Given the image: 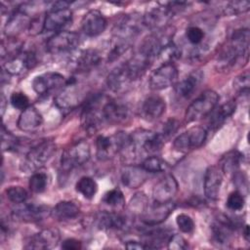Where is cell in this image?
<instances>
[{
	"mask_svg": "<svg viewBox=\"0 0 250 250\" xmlns=\"http://www.w3.org/2000/svg\"><path fill=\"white\" fill-rule=\"evenodd\" d=\"M43 123L42 114L32 105L21 111L18 119V127L23 132H34Z\"/></svg>",
	"mask_w": 250,
	"mask_h": 250,
	"instance_id": "4316f807",
	"label": "cell"
},
{
	"mask_svg": "<svg viewBox=\"0 0 250 250\" xmlns=\"http://www.w3.org/2000/svg\"><path fill=\"white\" fill-rule=\"evenodd\" d=\"M97 224L101 229H120L126 225V219L114 212H101L97 216Z\"/></svg>",
	"mask_w": 250,
	"mask_h": 250,
	"instance_id": "4dcf8cb0",
	"label": "cell"
},
{
	"mask_svg": "<svg viewBox=\"0 0 250 250\" xmlns=\"http://www.w3.org/2000/svg\"><path fill=\"white\" fill-rule=\"evenodd\" d=\"M106 19L98 10L88 11L81 21L82 31L89 37H95L102 34L106 28Z\"/></svg>",
	"mask_w": 250,
	"mask_h": 250,
	"instance_id": "44dd1931",
	"label": "cell"
},
{
	"mask_svg": "<svg viewBox=\"0 0 250 250\" xmlns=\"http://www.w3.org/2000/svg\"><path fill=\"white\" fill-rule=\"evenodd\" d=\"M147 173L142 166L126 165L121 170V182L129 188H140L147 179Z\"/></svg>",
	"mask_w": 250,
	"mask_h": 250,
	"instance_id": "d4e9b609",
	"label": "cell"
},
{
	"mask_svg": "<svg viewBox=\"0 0 250 250\" xmlns=\"http://www.w3.org/2000/svg\"><path fill=\"white\" fill-rule=\"evenodd\" d=\"M10 103L15 108L21 111L30 105L27 96L22 92H14L10 97Z\"/></svg>",
	"mask_w": 250,
	"mask_h": 250,
	"instance_id": "ee69618b",
	"label": "cell"
},
{
	"mask_svg": "<svg viewBox=\"0 0 250 250\" xmlns=\"http://www.w3.org/2000/svg\"><path fill=\"white\" fill-rule=\"evenodd\" d=\"M75 188L85 198L92 199L98 191V185L93 178L85 176L78 180V182L76 183Z\"/></svg>",
	"mask_w": 250,
	"mask_h": 250,
	"instance_id": "836d02e7",
	"label": "cell"
},
{
	"mask_svg": "<svg viewBox=\"0 0 250 250\" xmlns=\"http://www.w3.org/2000/svg\"><path fill=\"white\" fill-rule=\"evenodd\" d=\"M203 78V73L200 70H193L176 86V93L179 97L187 99L190 97L197 89Z\"/></svg>",
	"mask_w": 250,
	"mask_h": 250,
	"instance_id": "83f0119b",
	"label": "cell"
},
{
	"mask_svg": "<svg viewBox=\"0 0 250 250\" xmlns=\"http://www.w3.org/2000/svg\"><path fill=\"white\" fill-rule=\"evenodd\" d=\"M97 157L100 160H108L116 153L129 150L132 152L131 135L118 132L111 136H99L96 140Z\"/></svg>",
	"mask_w": 250,
	"mask_h": 250,
	"instance_id": "7a4b0ae2",
	"label": "cell"
},
{
	"mask_svg": "<svg viewBox=\"0 0 250 250\" xmlns=\"http://www.w3.org/2000/svg\"><path fill=\"white\" fill-rule=\"evenodd\" d=\"M250 33L248 28H239L233 31L229 44L223 49L218 58V66L226 69L236 64L239 61L248 59Z\"/></svg>",
	"mask_w": 250,
	"mask_h": 250,
	"instance_id": "6da1fadb",
	"label": "cell"
},
{
	"mask_svg": "<svg viewBox=\"0 0 250 250\" xmlns=\"http://www.w3.org/2000/svg\"><path fill=\"white\" fill-rule=\"evenodd\" d=\"M103 117L104 122H107L109 124H120L129 118V109L123 104L106 99L103 106Z\"/></svg>",
	"mask_w": 250,
	"mask_h": 250,
	"instance_id": "603a6c76",
	"label": "cell"
},
{
	"mask_svg": "<svg viewBox=\"0 0 250 250\" xmlns=\"http://www.w3.org/2000/svg\"><path fill=\"white\" fill-rule=\"evenodd\" d=\"M102 57L95 49L80 50L72 56L69 65L74 71L86 72L95 68L101 62Z\"/></svg>",
	"mask_w": 250,
	"mask_h": 250,
	"instance_id": "e0dca14e",
	"label": "cell"
},
{
	"mask_svg": "<svg viewBox=\"0 0 250 250\" xmlns=\"http://www.w3.org/2000/svg\"><path fill=\"white\" fill-rule=\"evenodd\" d=\"M181 57V49L172 41L167 42L161 48L157 58L162 62V63H173L174 61Z\"/></svg>",
	"mask_w": 250,
	"mask_h": 250,
	"instance_id": "e575fe53",
	"label": "cell"
},
{
	"mask_svg": "<svg viewBox=\"0 0 250 250\" xmlns=\"http://www.w3.org/2000/svg\"><path fill=\"white\" fill-rule=\"evenodd\" d=\"M62 248L65 250H78L81 248V242L74 238H67L62 242Z\"/></svg>",
	"mask_w": 250,
	"mask_h": 250,
	"instance_id": "681fc988",
	"label": "cell"
},
{
	"mask_svg": "<svg viewBox=\"0 0 250 250\" xmlns=\"http://www.w3.org/2000/svg\"><path fill=\"white\" fill-rule=\"evenodd\" d=\"M84 93L79 88L75 80H68L62 91L56 97V104L62 109H71L83 100Z\"/></svg>",
	"mask_w": 250,
	"mask_h": 250,
	"instance_id": "ac0fdd59",
	"label": "cell"
},
{
	"mask_svg": "<svg viewBox=\"0 0 250 250\" xmlns=\"http://www.w3.org/2000/svg\"><path fill=\"white\" fill-rule=\"evenodd\" d=\"M242 154L238 150H230L227 152L220 160V169L225 174L235 173L240 166Z\"/></svg>",
	"mask_w": 250,
	"mask_h": 250,
	"instance_id": "d6a6232c",
	"label": "cell"
},
{
	"mask_svg": "<svg viewBox=\"0 0 250 250\" xmlns=\"http://www.w3.org/2000/svg\"><path fill=\"white\" fill-rule=\"evenodd\" d=\"M178 78V69L174 63H162L150 75L149 86L152 90H163L172 86Z\"/></svg>",
	"mask_w": 250,
	"mask_h": 250,
	"instance_id": "4fadbf2b",
	"label": "cell"
},
{
	"mask_svg": "<svg viewBox=\"0 0 250 250\" xmlns=\"http://www.w3.org/2000/svg\"><path fill=\"white\" fill-rule=\"evenodd\" d=\"M236 104L233 101H229L228 103L223 104L220 105L215 111H212V115L209 120V129L210 130H217L220 128L225 121L230 117L233 112L235 111Z\"/></svg>",
	"mask_w": 250,
	"mask_h": 250,
	"instance_id": "f1b7e54d",
	"label": "cell"
},
{
	"mask_svg": "<svg viewBox=\"0 0 250 250\" xmlns=\"http://www.w3.org/2000/svg\"><path fill=\"white\" fill-rule=\"evenodd\" d=\"M219 95L214 90L203 91L187 108L185 113L186 122H193L209 115L216 107Z\"/></svg>",
	"mask_w": 250,
	"mask_h": 250,
	"instance_id": "277c9868",
	"label": "cell"
},
{
	"mask_svg": "<svg viewBox=\"0 0 250 250\" xmlns=\"http://www.w3.org/2000/svg\"><path fill=\"white\" fill-rule=\"evenodd\" d=\"M52 215V209L47 205L22 204L13 210V216L26 223H37Z\"/></svg>",
	"mask_w": 250,
	"mask_h": 250,
	"instance_id": "9a60e30c",
	"label": "cell"
},
{
	"mask_svg": "<svg viewBox=\"0 0 250 250\" xmlns=\"http://www.w3.org/2000/svg\"><path fill=\"white\" fill-rule=\"evenodd\" d=\"M147 173L163 172L168 168V164L156 155L146 157L141 165Z\"/></svg>",
	"mask_w": 250,
	"mask_h": 250,
	"instance_id": "d590c367",
	"label": "cell"
},
{
	"mask_svg": "<svg viewBox=\"0 0 250 250\" xmlns=\"http://www.w3.org/2000/svg\"><path fill=\"white\" fill-rule=\"evenodd\" d=\"M250 8L249 1H231L227 3L224 8V14L227 16H237L246 13Z\"/></svg>",
	"mask_w": 250,
	"mask_h": 250,
	"instance_id": "ab89813d",
	"label": "cell"
},
{
	"mask_svg": "<svg viewBox=\"0 0 250 250\" xmlns=\"http://www.w3.org/2000/svg\"><path fill=\"white\" fill-rule=\"evenodd\" d=\"M206 138L207 131L203 127L193 126L177 136L173 142V146L180 152H188L200 147Z\"/></svg>",
	"mask_w": 250,
	"mask_h": 250,
	"instance_id": "9c48e42d",
	"label": "cell"
},
{
	"mask_svg": "<svg viewBox=\"0 0 250 250\" xmlns=\"http://www.w3.org/2000/svg\"><path fill=\"white\" fill-rule=\"evenodd\" d=\"M125 247L130 250H145L148 249L147 246L141 241H136V240H129L125 243Z\"/></svg>",
	"mask_w": 250,
	"mask_h": 250,
	"instance_id": "f907efd6",
	"label": "cell"
},
{
	"mask_svg": "<svg viewBox=\"0 0 250 250\" xmlns=\"http://www.w3.org/2000/svg\"><path fill=\"white\" fill-rule=\"evenodd\" d=\"M60 241V232L56 229H45L32 235L27 242V249H52Z\"/></svg>",
	"mask_w": 250,
	"mask_h": 250,
	"instance_id": "7402d4cb",
	"label": "cell"
},
{
	"mask_svg": "<svg viewBox=\"0 0 250 250\" xmlns=\"http://www.w3.org/2000/svg\"><path fill=\"white\" fill-rule=\"evenodd\" d=\"M175 15L168 3L152 7L143 16L144 25L150 29H160L166 26Z\"/></svg>",
	"mask_w": 250,
	"mask_h": 250,
	"instance_id": "8fae6325",
	"label": "cell"
},
{
	"mask_svg": "<svg viewBox=\"0 0 250 250\" xmlns=\"http://www.w3.org/2000/svg\"><path fill=\"white\" fill-rule=\"evenodd\" d=\"M186 36H187V39L188 40V42L192 45H198L202 42V40L204 39V36H205V33L203 31L202 28H200L199 26H196V25H192V26H189L188 29H187V32H186Z\"/></svg>",
	"mask_w": 250,
	"mask_h": 250,
	"instance_id": "f6af8a7d",
	"label": "cell"
},
{
	"mask_svg": "<svg viewBox=\"0 0 250 250\" xmlns=\"http://www.w3.org/2000/svg\"><path fill=\"white\" fill-rule=\"evenodd\" d=\"M72 21V11L67 2H56L47 12L43 21V32H59Z\"/></svg>",
	"mask_w": 250,
	"mask_h": 250,
	"instance_id": "5b68a950",
	"label": "cell"
},
{
	"mask_svg": "<svg viewBox=\"0 0 250 250\" xmlns=\"http://www.w3.org/2000/svg\"><path fill=\"white\" fill-rule=\"evenodd\" d=\"M144 26L143 16L139 14H127L123 16L114 26V40L129 45Z\"/></svg>",
	"mask_w": 250,
	"mask_h": 250,
	"instance_id": "52a82bcc",
	"label": "cell"
},
{
	"mask_svg": "<svg viewBox=\"0 0 250 250\" xmlns=\"http://www.w3.org/2000/svg\"><path fill=\"white\" fill-rule=\"evenodd\" d=\"M4 110H5V98L2 95V114L4 113Z\"/></svg>",
	"mask_w": 250,
	"mask_h": 250,
	"instance_id": "f5cc1de1",
	"label": "cell"
},
{
	"mask_svg": "<svg viewBox=\"0 0 250 250\" xmlns=\"http://www.w3.org/2000/svg\"><path fill=\"white\" fill-rule=\"evenodd\" d=\"M104 202L111 207H121L125 204L124 194L119 188H112L104 194Z\"/></svg>",
	"mask_w": 250,
	"mask_h": 250,
	"instance_id": "60d3db41",
	"label": "cell"
},
{
	"mask_svg": "<svg viewBox=\"0 0 250 250\" xmlns=\"http://www.w3.org/2000/svg\"><path fill=\"white\" fill-rule=\"evenodd\" d=\"M25 24L29 25V23H27L26 14L20 9H17L11 13L8 18L5 25V34L7 37H15V35L20 32L21 29L24 28Z\"/></svg>",
	"mask_w": 250,
	"mask_h": 250,
	"instance_id": "1f68e13d",
	"label": "cell"
},
{
	"mask_svg": "<svg viewBox=\"0 0 250 250\" xmlns=\"http://www.w3.org/2000/svg\"><path fill=\"white\" fill-rule=\"evenodd\" d=\"M136 81L126 62L112 69L106 77V85L108 89L115 93L126 91L132 82Z\"/></svg>",
	"mask_w": 250,
	"mask_h": 250,
	"instance_id": "2e32d148",
	"label": "cell"
},
{
	"mask_svg": "<svg viewBox=\"0 0 250 250\" xmlns=\"http://www.w3.org/2000/svg\"><path fill=\"white\" fill-rule=\"evenodd\" d=\"M249 72L245 71L235 77L233 81V88L238 92L242 94H248L249 92Z\"/></svg>",
	"mask_w": 250,
	"mask_h": 250,
	"instance_id": "bcb514c9",
	"label": "cell"
},
{
	"mask_svg": "<svg viewBox=\"0 0 250 250\" xmlns=\"http://www.w3.org/2000/svg\"><path fill=\"white\" fill-rule=\"evenodd\" d=\"M47 184H48L47 175L45 173L36 172L30 177L28 186L31 191L35 193H41L46 189Z\"/></svg>",
	"mask_w": 250,
	"mask_h": 250,
	"instance_id": "74e56055",
	"label": "cell"
},
{
	"mask_svg": "<svg viewBox=\"0 0 250 250\" xmlns=\"http://www.w3.org/2000/svg\"><path fill=\"white\" fill-rule=\"evenodd\" d=\"M178 126H179V124L176 119H169L165 123L161 134L165 137V139H168L170 136H172L177 131Z\"/></svg>",
	"mask_w": 250,
	"mask_h": 250,
	"instance_id": "c3c4849f",
	"label": "cell"
},
{
	"mask_svg": "<svg viewBox=\"0 0 250 250\" xmlns=\"http://www.w3.org/2000/svg\"><path fill=\"white\" fill-rule=\"evenodd\" d=\"M167 247L171 250H184L188 247V242L180 234H171L168 241Z\"/></svg>",
	"mask_w": 250,
	"mask_h": 250,
	"instance_id": "7dc6e473",
	"label": "cell"
},
{
	"mask_svg": "<svg viewBox=\"0 0 250 250\" xmlns=\"http://www.w3.org/2000/svg\"><path fill=\"white\" fill-rule=\"evenodd\" d=\"M106 99L103 94H96L84 103L81 112V124L89 133L96 132L104 122L103 106Z\"/></svg>",
	"mask_w": 250,
	"mask_h": 250,
	"instance_id": "3957f363",
	"label": "cell"
},
{
	"mask_svg": "<svg viewBox=\"0 0 250 250\" xmlns=\"http://www.w3.org/2000/svg\"><path fill=\"white\" fill-rule=\"evenodd\" d=\"M227 207L231 211H239L243 209L245 205V199L243 193L238 190L232 191L229 193L227 199Z\"/></svg>",
	"mask_w": 250,
	"mask_h": 250,
	"instance_id": "b9f144b4",
	"label": "cell"
},
{
	"mask_svg": "<svg viewBox=\"0 0 250 250\" xmlns=\"http://www.w3.org/2000/svg\"><path fill=\"white\" fill-rule=\"evenodd\" d=\"M91 155L90 146L86 141H79L66 148L61 158V166L63 170L69 171L85 164Z\"/></svg>",
	"mask_w": 250,
	"mask_h": 250,
	"instance_id": "ba28073f",
	"label": "cell"
},
{
	"mask_svg": "<svg viewBox=\"0 0 250 250\" xmlns=\"http://www.w3.org/2000/svg\"><path fill=\"white\" fill-rule=\"evenodd\" d=\"M175 209V203L169 202H154L147 204L142 212V221L146 226H157L164 222L166 218Z\"/></svg>",
	"mask_w": 250,
	"mask_h": 250,
	"instance_id": "7c38bea8",
	"label": "cell"
},
{
	"mask_svg": "<svg viewBox=\"0 0 250 250\" xmlns=\"http://www.w3.org/2000/svg\"><path fill=\"white\" fill-rule=\"evenodd\" d=\"M165 101L159 96H150L145 100L141 107V115L147 121L159 118L165 111Z\"/></svg>",
	"mask_w": 250,
	"mask_h": 250,
	"instance_id": "484cf974",
	"label": "cell"
},
{
	"mask_svg": "<svg viewBox=\"0 0 250 250\" xmlns=\"http://www.w3.org/2000/svg\"><path fill=\"white\" fill-rule=\"evenodd\" d=\"M5 192H6L7 199L15 204L23 203L27 199V196H28L26 189L21 187H19V186L10 187L9 188L6 189Z\"/></svg>",
	"mask_w": 250,
	"mask_h": 250,
	"instance_id": "f35d334b",
	"label": "cell"
},
{
	"mask_svg": "<svg viewBox=\"0 0 250 250\" xmlns=\"http://www.w3.org/2000/svg\"><path fill=\"white\" fill-rule=\"evenodd\" d=\"M80 213V209L73 201L62 200L58 202L52 209V216L58 221H68L75 219Z\"/></svg>",
	"mask_w": 250,
	"mask_h": 250,
	"instance_id": "f546056e",
	"label": "cell"
},
{
	"mask_svg": "<svg viewBox=\"0 0 250 250\" xmlns=\"http://www.w3.org/2000/svg\"><path fill=\"white\" fill-rule=\"evenodd\" d=\"M176 224L179 229L184 233H190L194 229V222L192 218L187 214H179L176 217Z\"/></svg>",
	"mask_w": 250,
	"mask_h": 250,
	"instance_id": "7bdbcfd3",
	"label": "cell"
},
{
	"mask_svg": "<svg viewBox=\"0 0 250 250\" xmlns=\"http://www.w3.org/2000/svg\"><path fill=\"white\" fill-rule=\"evenodd\" d=\"M56 151V144L52 140H43L34 145L27 152L23 170L35 171L43 167L53 156Z\"/></svg>",
	"mask_w": 250,
	"mask_h": 250,
	"instance_id": "8992f818",
	"label": "cell"
},
{
	"mask_svg": "<svg viewBox=\"0 0 250 250\" xmlns=\"http://www.w3.org/2000/svg\"><path fill=\"white\" fill-rule=\"evenodd\" d=\"M19 139L3 125L1 129V147L3 151L16 150L19 147Z\"/></svg>",
	"mask_w": 250,
	"mask_h": 250,
	"instance_id": "8d00e7d4",
	"label": "cell"
},
{
	"mask_svg": "<svg viewBox=\"0 0 250 250\" xmlns=\"http://www.w3.org/2000/svg\"><path fill=\"white\" fill-rule=\"evenodd\" d=\"M244 237L246 240H249V227L246 225L244 228Z\"/></svg>",
	"mask_w": 250,
	"mask_h": 250,
	"instance_id": "816d5d0a",
	"label": "cell"
},
{
	"mask_svg": "<svg viewBox=\"0 0 250 250\" xmlns=\"http://www.w3.org/2000/svg\"><path fill=\"white\" fill-rule=\"evenodd\" d=\"M178 191V183L173 175H166L161 178L152 188L154 202H169Z\"/></svg>",
	"mask_w": 250,
	"mask_h": 250,
	"instance_id": "d6986e66",
	"label": "cell"
},
{
	"mask_svg": "<svg viewBox=\"0 0 250 250\" xmlns=\"http://www.w3.org/2000/svg\"><path fill=\"white\" fill-rule=\"evenodd\" d=\"M79 44V34L74 31L62 30L55 33L46 43V48L51 54H62L73 51Z\"/></svg>",
	"mask_w": 250,
	"mask_h": 250,
	"instance_id": "30bf717a",
	"label": "cell"
},
{
	"mask_svg": "<svg viewBox=\"0 0 250 250\" xmlns=\"http://www.w3.org/2000/svg\"><path fill=\"white\" fill-rule=\"evenodd\" d=\"M222 171L217 166H209L204 175V194L210 200H216L222 186Z\"/></svg>",
	"mask_w": 250,
	"mask_h": 250,
	"instance_id": "cb8c5ba5",
	"label": "cell"
},
{
	"mask_svg": "<svg viewBox=\"0 0 250 250\" xmlns=\"http://www.w3.org/2000/svg\"><path fill=\"white\" fill-rule=\"evenodd\" d=\"M37 60L32 52H21L17 56L9 59L4 64V70L9 75H18L35 66Z\"/></svg>",
	"mask_w": 250,
	"mask_h": 250,
	"instance_id": "ffe728a7",
	"label": "cell"
},
{
	"mask_svg": "<svg viewBox=\"0 0 250 250\" xmlns=\"http://www.w3.org/2000/svg\"><path fill=\"white\" fill-rule=\"evenodd\" d=\"M67 80L59 72L49 71L37 75L32 81V88L38 95H47L62 86H65Z\"/></svg>",
	"mask_w": 250,
	"mask_h": 250,
	"instance_id": "5bb4252c",
	"label": "cell"
}]
</instances>
